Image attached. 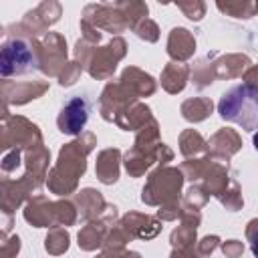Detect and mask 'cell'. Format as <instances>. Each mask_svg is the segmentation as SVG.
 I'll list each match as a JSON object with an SVG mask.
<instances>
[{"mask_svg": "<svg viewBox=\"0 0 258 258\" xmlns=\"http://www.w3.org/2000/svg\"><path fill=\"white\" fill-rule=\"evenodd\" d=\"M218 111L226 121L238 123L246 131H258V87H234L220 99Z\"/></svg>", "mask_w": 258, "mask_h": 258, "instance_id": "obj_1", "label": "cell"}, {"mask_svg": "<svg viewBox=\"0 0 258 258\" xmlns=\"http://www.w3.org/2000/svg\"><path fill=\"white\" fill-rule=\"evenodd\" d=\"M254 147H256V149H258V131H256V133H254Z\"/></svg>", "mask_w": 258, "mask_h": 258, "instance_id": "obj_5", "label": "cell"}, {"mask_svg": "<svg viewBox=\"0 0 258 258\" xmlns=\"http://www.w3.org/2000/svg\"><path fill=\"white\" fill-rule=\"evenodd\" d=\"M254 228L250 230V246H252V254L258 258V222L252 224Z\"/></svg>", "mask_w": 258, "mask_h": 258, "instance_id": "obj_4", "label": "cell"}, {"mask_svg": "<svg viewBox=\"0 0 258 258\" xmlns=\"http://www.w3.org/2000/svg\"><path fill=\"white\" fill-rule=\"evenodd\" d=\"M89 119V103L83 97H73L58 115V127L62 133H79Z\"/></svg>", "mask_w": 258, "mask_h": 258, "instance_id": "obj_3", "label": "cell"}, {"mask_svg": "<svg viewBox=\"0 0 258 258\" xmlns=\"http://www.w3.org/2000/svg\"><path fill=\"white\" fill-rule=\"evenodd\" d=\"M36 58L30 46L24 40H10L2 48V58H0V73L4 77L8 75H22L34 71Z\"/></svg>", "mask_w": 258, "mask_h": 258, "instance_id": "obj_2", "label": "cell"}]
</instances>
